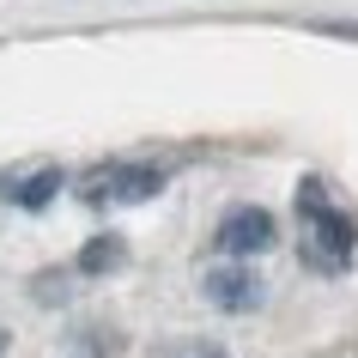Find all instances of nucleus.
Returning <instances> with one entry per match:
<instances>
[{"mask_svg": "<svg viewBox=\"0 0 358 358\" xmlns=\"http://www.w3.org/2000/svg\"><path fill=\"white\" fill-rule=\"evenodd\" d=\"M298 255L310 273H346L358 255V219L328 201L316 176L298 182Z\"/></svg>", "mask_w": 358, "mask_h": 358, "instance_id": "f257e3e1", "label": "nucleus"}, {"mask_svg": "<svg viewBox=\"0 0 358 358\" xmlns=\"http://www.w3.org/2000/svg\"><path fill=\"white\" fill-rule=\"evenodd\" d=\"M170 182L164 164H97L79 176V201L85 207H140Z\"/></svg>", "mask_w": 358, "mask_h": 358, "instance_id": "f03ea898", "label": "nucleus"}, {"mask_svg": "<svg viewBox=\"0 0 358 358\" xmlns=\"http://www.w3.org/2000/svg\"><path fill=\"white\" fill-rule=\"evenodd\" d=\"M273 237H280V225H273V213H267V207H237V213H225V219H219V237H213V243L243 262V255L273 249Z\"/></svg>", "mask_w": 358, "mask_h": 358, "instance_id": "7ed1b4c3", "label": "nucleus"}, {"mask_svg": "<svg viewBox=\"0 0 358 358\" xmlns=\"http://www.w3.org/2000/svg\"><path fill=\"white\" fill-rule=\"evenodd\" d=\"M207 303H219V310H255L262 303V280L249 273V267H213L207 273Z\"/></svg>", "mask_w": 358, "mask_h": 358, "instance_id": "20e7f679", "label": "nucleus"}, {"mask_svg": "<svg viewBox=\"0 0 358 358\" xmlns=\"http://www.w3.org/2000/svg\"><path fill=\"white\" fill-rule=\"evenodd\" d=\"M55 189H61V170H31V176H19V182H6V201L24 207V213H37V207L55 201Z\"/></svg>", "mask_w": 358, "mask_h": 358, "instance_id": "39448f33", "label": "nucleus"}, {"mask_svg": "<svg viewBox=\"0 0 358 358\" xmlns=\"http://www.w3.org/2000/svg\"><path fill=\"white\" fill-rule=\"evenodd\" d=\"M122 262H128V243H122L115 231H103V237H92V243L79 249V273H85V280H97V273H115Z\"/></svg>", "mask_w": 358, "mask_h": 358, "instance_id": "423d86ee", "label": "nucleus"}, {"mask_svg": "<svg viewBox=\"0 0 358 358\" xmlns=\"http://www.w3.org/2000/svg\"><path fill=\"white\" fill-rule=\"evenodd\" d=\"M194 358H225V352H219V346H201V352H194Z\"/></svg>", "mask_w": 358, "mask_h": 358, "instance_id": "0eeeda50", "label": "nucleus"}, {"mask_svg": "<svg viewBox=\"0 0 358 358\" xmlns=\"http://www.w3.org/2000/svg\"><path fill=\"white\" fill-rule=\"evenodd\" d=\"M0 352H6V334H0Z\"/></svg>", "mask_w": 358, "mask_h": 358, "instance_id": "6e6552de", "label": "nucleus"}]
</instances>
